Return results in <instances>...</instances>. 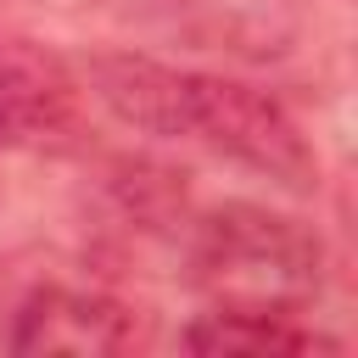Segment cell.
<instances>
[{
  "mask_svg": "<svg viewBox=\"0 0 358 358\" xmlns=\"http://www.w3.org/2000/svg\"><path fill=\"white\" fill-rule=\"evenodd\" d=\"M190 274L213 308L296 319L324 285V241L291 213L229 201L196 224Z\"/></svg>",
  "mask_w": 358,
  "mask_h": 358,
  "instance_id": "cell-1",
  "label": "cell"
},
{
  "mask_svg": "<svg viewBox=\"0 0 358 358\" xmlns=\"http://www.w3.org/2000/svg\"><path fill=\"white\" fill-rule=\"evenodd\" d=\"M185 140H201V145L257 168L263 179H274L285 190H313L319 185V157H313L308 134L296 129V117L274 95H263L241 78L190 73Z\"/></svg>",
  "mask_w": 358,
  "mask_h": 358,
  "instance_id": "cell-2",
  "label": "cell"
},
{
  "mask_svg": "<svg viewBox=\"0 0 358 358\" xmlns=\"http://www.w3.org/2000/svg\"><path fill=\"white\" fill-rule=\"evenodd\" d=\"M78 117H84L78 73L34 39H0V145L62 151L78 140Z\"/></svg>",
  "mask_w": 358,
  "mask_h": 358,
  "instance_id": "cell-3",
  "label": "cell"
},
{
  "mask_svg": "<svg viewBox=\"0 0 358 358\" xmlns=\"http://www.w3.org/2000/svg\"><path fill=\"white\" fill-rule=\"evenodd\" d=\"M140 341V313L106 291H73V285H34L11 308L6 347L11 352H129Z\"/></svg>",
  "mask_w": 358,
  "mask_h": 358,
  "instance_id": "cell-4",
  "label": "cell"
},
{
  "mask_svg": "<svg viewBox=\"0 0 358 358\" xmlns=\"http://www.w3.org/2000/svg\"><path fill=\"white\" fill-rule=\"evenodd\" d=\"M90 95L129 129L179 140L185 134V95H190V67H168L151 56H90L84 67Z\"/></svg>",
  "mask_w": 358,
  "mask_h": 358,
  "instance_id": "cell-5",
  "label": "cell"
},
{
  "mask_svg": "<svg viewBox=\"0 0 358 358\" xmlns=\"http://www.w3.org/2000/svg\"><path fill=\"white\" fill-rule=\"evenodd\" d=\"M179 341L196 352H313V347H330L324 336L296 330L285 313H229V308L190 319Z\"/></svg>",
  "mask_w": 358,
  "mask_h": 358,
  "instance_id": "cell-6",
  "label": "cell"
}]
</instances>
